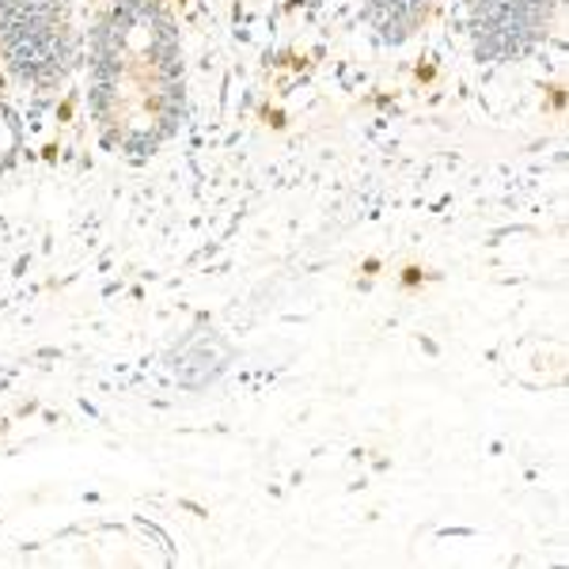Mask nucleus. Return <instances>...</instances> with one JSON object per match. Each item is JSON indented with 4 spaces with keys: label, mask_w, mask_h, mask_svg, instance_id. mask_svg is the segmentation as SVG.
<instances>
[{
    "label": "nucleus",
    "mask_w": 569,
    "mask_h": 569,
    "mask_svg": "<svg viewBox=\"0 0 569 569\" xmlns=\"http://www.w3.org/2000/svg\"><path fill=\"white\" fill-rule=\"evenodd\" d=\"M88 114L107 152L152 160L187 114V50L163 0H114L88 39Z\"/></svg>",
    "instance_id": "f257e3e1"
},
{
    "label": "nucleus",
    "mask_w": 569,
    "mask_h": 569,
    "mask_svg": "<svg viewBox=\"0 0 569 569\" xmlns=\"http://www.w3.org/2000/svg\"><path fill=\"white\" fill-rule=\"evenodd\" d=\"M437 0H361L365 23L383 46H407L429 23Z\"/></svg>",
    "instance_id": "f03ea898"
},
{
    "label": "nucleus",
    "mask_w": 569,
    "mask_h": 569,
    "mask_svg": "<svg viewBox=\"0 0 569 569\" xmlns=\"http://www.w3.org/2000/svg\"><path fill=\"white\" fill-rule=\"evenodd\" d=\"M23 152V126H20V110L12 107V99L4 96V84H0V179L16 168Z\"/></svg>",
    "instance_id": "7ed1b4c3"
}]
</instances>
